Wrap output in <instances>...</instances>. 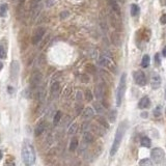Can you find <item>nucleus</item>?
I'll use <instances>...</instances> for the list:
<instances>
[{
    "mask_svg": "<svg viewBox=\"0 0 166 166\" xmlns=\"http://www.w3.org/2000/svg\"><path fill=\"white\" fill-rule=\"evenodd\" d=\"M45 31H46V30H45V28H43V27L37 28V29L35 30L34 34H33V37H32V40H31V42H32L33 45H37L41 42V40H42L43 37H44V34H45Z\"/></svg>",
    "mask_w": 166,
    "mask_h": 166,
    "instance_id": "1a4fd4ad",
    "label": "nucleus"
},
{
    "mask_svg": "<svg viewBox=\"0 0 166 166\" xmlns=\"http://www.w3.org/2000/svg\"><path fill=\"white\" fill-rule=\"evenodd\" d=\"M35 151L34 147L28 140H25L22 145V159L25 165H32L35 162Z\"/></svg>",
    "mask_w": 166,
    "mask_h": 166,
    "instance_id": "f257e3e1",
    "label": "nucleus"
},
{
    "mask_svg": "<svg viewBox=\"0 0 166 166\" xmlns=\"http://www.w3.org/2000/svg\"><path fill=\"white\" fill-rule=\"evenodd\" d=\"M41 81H42V74L39 71H35L32 74V76H31V78H30V86H31V88H37L40 85Z\"/></svg>",
    "mask_w": 166,
    "mask_h": 166,
    "instance_id": "39448f33",
    "label": "nucleus"
},
{
    "mask_svg": "<svg viewBox=\"0 0 166 166\" xmlns=\"http://www.w3.org/2000/svg\"><path fill=\"white\" fill-rule=\"evenodd\" d=\"M115 119H116V110H111L109 112V121L111 123H114Z\"/></svg>",
    "mask_w": 166,
    "mask_h": 166,
    "instance_id": "cd10ccee",
    "label": "nucleus"
},
{
    "mask_svg": "<svg viewBox=\"0 0 166 166\" xmlns=\"http://www.w3.org/2000/svg\"><path fill=\"white\" fill-rule=\"evenodd\" d=\"M45 2H46V5H47L48 8H50V6H52V5L54 4L55 0H46Z\"/></svg>",
    "mask_w": 166,
    "mask_h": 166,
    "instance_id": "c9c22d12",
    "label": "nucleus"
},
{
    "mask_svg": "<svg viewBox=\"0 0 166 166\" xmlns=\"http://www.w3.org/2000/svg\"><path fill=\"white\" fill-rule=\"evenodd\" d=\"M98 122H99L103 127H105L106 129H108V128H109V126H108V123H107L106 121H105V118H103V117H101V116L98 117Z\"/></svg>",
    "mask_w": 166,
    "mask_h": 166,
    "instance_id": "7c9ffc66",
    "label": "nucleus"
},
{
    "mask_svg": "<svg viewBox=\"0 0 166 166\" xmlns=\"http://www.w3.org/2000/svg\"><path fill=\"white\" fill-rule=\"evenodd\" d=\"M151 63V58L147 54H145L143 57H142V61H141V65L142 68H147Z\"/></svg>",
    "mask_w": 166,
    "mask_h": 166,
    "instance_id": "4be33fe9",
    "label": "nucleus"
},
{
    "mask_svg": "<svg viewBox=\"0 0 166 166\" xmlns=\"http://www.w3.org/2000/svg\"><path fill=\"white\" fill-rule=\"evenodd\" d=\"M154 62L156 65H160V63H161V59H160V54H159V53H157V54L155 55Z\"/></svg>",
    "mask_w": 166,
    "mask_h": 166,
    "instance_id": "2f4dec72",
    "label": "nucleus"
},
{
    "mask_svg": "<svg viewBox=\"0 0 166 166\" xmlns=\"http://www.w3.org/2000/svg\"><path fill=\"white\" fill-rule=\"evenodd\" d=\"M98 63L99 65L103 68H109V69H112V62L110 61V59L107 56H101L98 60Z\"/></svg>",
    "mask_w": 166,
    "mask_h": 166,
    "instance_id": "9b49d317",
    "label": "nucleus"
},
{
    "mask_svg": "<svg viewBox=\"0 0 166 166\" xmlns=\"http://www.w3.org/2000/svg\"><path fill=\"white\" fill-rule=\"evenodd\" d=\"M107 2L109 4V6L111 8V10H113L116 15H121V8H119L118 3L116 2V0H107Z\"/></svg>",
    "mask_w": 166,
    "mask_h": 166,
    "instance_id": "4468645a",
    "label": "nucleus"
},
{
    "mask_svg": "<svg viewBox=\"0 0 166 166\" xmlns=\"http://www.w3.org/2000/svg\"><path fill=\"white\" fill-rule=\"evenodd\" d=\"M37 98H39V101L42 102L45 99V89L41 88L39 92H37Z\"/></svg>",
    "mask_w": 166,
    "mask_h": 166,
    "instance_id": "c85d7f7f",
    "label": "nucleus"
},
{
    "mask_svg": "<svg viewBox=\"0 0 166 166\" xmlns=\"http://www.w3.org/2000/svg\"><path fill=\"white\" fill-rule=\"evenodd\" d=\"M139 165L140 166H152L153 165V161L151 159H142L139 161Z\"/></svg>",
    "mask_w": 166,
    "mask_h": 166,
    "instance_id": "393cba45",
    "label": "nucleus"
},
{
    "mask_svg": "<svg viewBox=\"0 0 166 166\" xmlns=\"http://www.w3.org/2000/svg\"><path fill=\"white\" fill-rule=\"evenodd\" d=\"M141 115H142V117H143V118H145V117H147V112H146V113H142Z\"/></svg>",
    "mask_w": 166,
    "mask_h": 166,
    "instance_id": "37998d69",
    "label": "nucleus"
},
{
    "mask_svg": "<svg viewBox=\"0 0 166 166\" xmlns=\"http://www.w3.org/2000/svg\"><path fill=\"white\" fill-rule=\"evenodd\" d=\"M126 87H127V74L123 73L121 80H119V84L117 87V92H116V105L121 106L122 101L124 99L125 92H126Z\"/></svg>",
    "mask_w": 166,
    "mask_h": 166,
    "instance_id": "7ed1b4c3",
    "label": "nucleus"
},
{
    "mask_svg": "<svg viewBox=\"0 0 166 166\" xmlns=\"http://www.w3.org/2000/svg\"><path fill=\"white\" fill-rule=\"evenodd\" d=\"M78 131V125L77 124H72L71 127L69 128V135H74Z\"/></svg>",
    "mask_w": 166,
    "mask_h": 166,
    "instance_id": "b1692460",
    "label": "nucleus"
},
{
    "mask_svg": "<svg viewBox=\"0 0 166 166\" xmlns=\"http://www.w3.org/2000/svg\"><path fill=\"white\" fill-rule=\"evenodd\" d=\"M126 124H127L126 122H123L118 125V127H117L116 133H115V136H114L113 143H112L111 149H110V156H114V155L117 153V151H118L119 146H121V143H122V140H123V138H124L125 132H126V130H127Z\"/></svg>",
    "mask_w": 166,
    "mask_h": 166,
    "instance_id": "f03ea898",
    "label": "nucleus"
},
{
    "mask_svg": "<svg viewBox=\"0 0 166 166\" xmlns=\"http://www.w3.org/2000/svg\"><path fill=\"white\" fill-rule=\"evenodd\" d=\"M165 113H166V110H165Z\"/></svg>",
    "mask_w": 166,
    "mask_h": 166,
    "instance_id": "de8ad7c7",
    "label": "nucleus"
},
{
    "mask_svg": "<svg viewBox=\"0 0 166 166\" xmlns=\"http://www.w3.org/2000/svg\"><path fill=\"white\" fill-rule=\"evenodd\" d=\"M41 2V0H33V2H32V5H37V4H39V3Z\"/></svg>",
    "mask_w": 166,
    "mask_h": 166,
    "instance_id": "79ce46f5",
    "label": "nucleus"
},
{
    "mask_svg": "<svg viewBox=\"0 0 166 166\" xmlns=\"http://www.w3.org/2000/svg\"><path fill=\"white\" fill-rule=\"evenodd\" d=\"M78 145H79V142H78V139L76 138V137H74V138H72V140H71V142H70V151L71 152H74L77 149Z\"/></svg>",
    "mask_w": 166,
    "mask_h": 166,
    "instance_id": "a211bd4d",
    "label": "nucleus"
},
{
    "mask_svg": "<svg viewBox=\"0 0 166 166\" xmlns=\"http://www.w3.org/2000/svg\"><path fill=\"white\" fill-rule=\"evenodd\" d=\"M165 94H166V86H165Z\"/></svg>",
    "mask_w": 166,
    "mask_h": 166,
    "instance_id": "49530a36",
    "label": "nucleus"
},
{
    "mask_svg": "<svg viewBox=\"0 0 166 166\" xmlns=\"http://www.w3.org/2000/svg\"><path fill=\"white\" fill-rule=\"evenodd\" d=\"M94 111L97 112V113L101 114L104 112V106L100 103V102H94Z\"/></svg>",
    "mask_w": 166,
    "mask_h": 166,
    "instance_id": "aec40b11",
    "label": "nucleus"
},
{
    "mask_svg": "<svg viewBox=\"0 0 166 166\" xmlns=\"http://www.w3.org/2000/svg\"><path fill=\"white\" fill-rule=\"evenodd\" d=\"M2 68H3V63H2V62H0V71L2 70Z\"/></svg>",
    "mask_w": 166,
    "mask_h": 166,
    "instance_id": "a18cd8bd",
    "label": "nucleus"
},
{
    "mask_svg": "<svg viewBox=\"0 0 166 166\" xmlns=\"http://www.w3.org/2000/svg\"><path fill=\"white\" fill-rule=\"evenodd\" d=\"M81 99H82V94L80 92H77V101H81Z\"/></svg>",
    "mask_w": 166,
    "mask_h": 166,
    "instance_id": "58836bf2",
    "label": "nucleus"
},
{
    "mask_svg": "<svg viewBox=\"0 0 166 166\" xmlns=\"http://www.w3.org/2000/svg\"><path fill=\"white\" fill-rule=\"evenodd\" d=\"M5 50H4V48L2 47V46H0V59L1 58H4L5 57Z\"/></svg>",
    "mask_w": 166,
    "mask_h": 166,
    "instance_id": "473e14b6",
    "label": "nucleus"
},
{
    "mask_svg": "<svg viewBox=\"0 0 166 166\" xmlns=\"http://www.w3.org/2000/svg\"><path fill=\"white\" fill-rule=\"evenodd\" d=\"M94 96L97 98V100H102L104 98V86L102 83H99V84L96 86V89H94Z\"/></svg>",
    "mask_w": 166,
    "mask_h": 166,
    "instance_id": "f8f14e48",
    "label": "nucleus"
},
{
    "mask_svg": "<svg viewBox=\"0 0 166 166\" xmlns=\"http://www.w3.org/2000/svg\"><path fill=\"white\" fill-rule=\"evenodd\" d=\"M151 158L153 160V162H155L156 164H161L163 163V160L165 158V154L162 149L160 147H155L151 151Z\"/></svg>",
    "mask_w": 166,
    "mask_h": 166,
    "instance_id": "20e7f679",
    "label": "nucleus"
},
{
    "mask_svg": "<svg viewBox=\"0 0 166 166\" xmlns=\"http://www.w3.org/2000/svg\"><path fill=\"white\" fill-rule=\"evenodd\" d=\"M2 156H3V153H2V151H0V160H1V158H2Z\"/></svg>",
    "mask_w": 166,
    "mask_h": 166,
    "instance_id": "c03bdc74",
    "label": "nucleus"
},
{
    "mask_svg": "<svg viewBox=\"0 0 166 166\" xmlns=\"http://www.w3.org/2000/svg\"><path fill=\"white\" fill-rule=\"evenodd\" d=\"M162 55H163V57H166V46L163 48V51H162Z\"/></svg>",
    "mask_w": 166,
    "mask_h": 166,
    "instance_id": "a19ab883",
    "label": "nucleus"
},
{
    "mask_svg": "<svg viewBox=\"0 0 166 166\" xmlns=\"http://www.w3.org/2000/svg\"><path fill=\"white\" fill-rule=\"evenodd\" d=\"M83 141L86 144L92 143V141H94V135L89 131L83 132Z\"/></svg>",
    "mask_w": 166,
    "mask_h": 166,
    "instance_id": "f3484780",
    "label": "nucleus"
},
{
    "mask_svg": "<svg viewBox=\"0 0 166 166\" xmlns=\"http://www.w3.org/2000/svg\"><path fill=\"white\" fill-rule=\"evenodd\" d=\"M46 127H47V123H46V121H44V119L40 121V122L37 124V126H35L34 136L35 137H39L40 135H42V134L44 133L45 130H46Z\"/></svg>",
    "mask_w": 166,
    "mask_h": 166,
    "instance_id": "9d476101",
    "label": "nucleus"
},
{
    "mask_svg": "<svg viewBox=\"0 0 166 166\" xmlns=\"http://www.w3.org/2000/svg\"><path fill=\"white\" fill-rule=\"evenodd\" d=\"M139 12H140V10H139V6L137 4H132L131 5V8H130V12H131V16L132 17H136V16L139 15Z\"/></svg>",
    "mask_w": 166,
    "mask_h": 166,
    "instance_id": "6ab92c4d",
    "label": "nucleus"
},
{
    "mask_svg": "<svg viewBox=\"0 0 166 166\" xmlns=\"http://www.w3.org/2000/svg\"><path fill=\"white\" fill-rule=\"evenodd\" d=\"M160 22H161L162 24H166V14H164V15H162L161 19H160Z\"/></svg>",
    "mask_w": 166,
    "mask_h": 166,
    "instance_id": "e433bc0d",
    "label": "nucleus"
},
{
    "mask_svg": "<svg viewBox=\"0 0 166 166\" xmlns=\"http://www.w3.org/2000/svg\"><path fill=\"white\" fill-rule=\"evenodd\" d=\"M112 41H113L114 44L116 45V46H119V45H121V42H122L121 37H119L116 33H113V34H112Z\"/></svg>",
    "mask_w": 166,
    "mask_h": 166,
    "instance_id": "bb28decb",
    "label": "nucleus"
},
{
    "mask_svg": "<svg viewBox=\"0 0 166 166\" xmlns=\"http://www.w3.org/2000/svg\"><path fill=\"white\" fill-rule=\"evenodd\" d=\"M161 77L158 73H153L151 76V86L153 89H158L161 86Z\"/></svg>",
    "mask_w": 166,
    "mask_h": 166,
    "instance_id": "0eeeda50",
    "label": "nucleus"
},
{
    "mask_svg": "<svg viewBox=\"0 0 166 166\" xmlns=\"http://www.w3.org/2000/svg\"><path fill=\"white\" fill-rule=\"evenodd\" d=\"M65 16H69V12H61V14H60V18H61V19H65V18H67Z\"/></svg>",
    "mask_w": 166,
    "mask_h": 166,
    "instance_id": "4c0bfd02",
    "label": "nucleus"
},
{
    "mask_svg": "<svg viewBox=\"0 0 166 166\" xmlns=\"http://www.w3.org/2000/svg\"><path fill=\"white\" fill-rule=\"evenodd\" d=\"M8 4L6 3H3V4L0 5V17H5L6 16V12H8Z\"/></svg>",
    "mask_w": 166,
    "mask_h": 166,
    "instance_id": "5701e85b",
    "label": "nucleus"
},
{
    "mask_svg": "<svg viewBox=\"0 0 166 166\" xmlns=\"http://www.w3.org/2000/svg\"><path fill=\"white\" fill-rule=\"evenodd\" d=\"M134 79H135L136 84L139 85V86H143L146 83L145 74L142 71H137V72L134 73Z\"/></svg>",
    "mask_w": 166,
    "mask_h": 166,
    "instance_id": "423d86ee",
    "label": "nucleus"
},
{
    "mask_svg": "<svg viewBox=\"0 0 166 166\" xmlns=\"http://www.w3.org/2000/svg\"><path fill=\"white\" fill-rule=\"evenodd\" d=\"M140 143H141V145L144 146V147H151V145H152L151 139H149V137H146V136L142 137L141 140H140Z\"/></svg>",
    "mask_w": 166,
    "mask_h": 166,
    "instance_id": "412c9836",
    "label": "nucleus"
},
{
    "mask_svg": "<svg viewBox=\"0 0 166 166\" xmlns=\"http://www.w3.org/2000/svg\"><path fill=\"white\" fill-rule=\"evenodd\" d=\"M161 106L160 105H158V106L155 108L154 110V116L155 117H159V116H161Z\"/></svg>",
    "mask_w": 166,
    "mask_h": 166,
    "instance_id": "c756f323",
    "label": "nucleus"
},
{
    "mask_svg": "<svg viewBox=\"0 0 166 166\" xmlns=\"http://www.w3.org/2000/svg\"><path fill=\"white\" fill-rule=\"evenodd\" d=\"M60 119H61V111H57L54 115V118H53V124L56 126L60 122Z\"/></svg>",
    "mask_w": 166,
    "mask_h": 166,
    "instance_id": "a878e982",
    "label": "nucleus"
},
{
    "mask_svg": "<svg viewBox=\"0 0 166 166\" xmlns=\"http://www.w3.org/2000/svg\"><path fill=\"white\" fill-rule=\"evenodd\" d=\"M86 99L87 101H92V94L90 90H86Z\"/></svg>",
    "mask_w": 166,
    "mask_h": 166,
    "instance_id": "f704fd0d",
    "label": "nucleus"
},
{
    "mask_svg": "<svg viewBox=\"0 0 166 166\" xmlns=\"http://www.w3.org/2000/svg\"><path fill=\"white\" fill-rule=\"evenodd\" d=\"M59 89H60V85H59V82H53L52 85H51V88H50V90H51V96L52 97H56L57 94H58V92H59Z\"/></svg>",
    "mask_w": 166,
    "mask_h": 166,
    "instance_id": "dca6fc26",
    "label": "nucleus"
},
{
    "mask_svg": "<svg viewBox=\"0 0 166 166\" xmlns=\"http://www.w3.org/2000/svg\"><path fill=\"white\" fill-rule=\"evenodd\" d=\"M24 2H25V0H19V8H22L23 6V4H24Z\"/></svg>",
    "mask_w": 166,
    "mask_h": 166,
    "instance_id": "ea45409f",
    "label": "nucleus"
},
{
    "mask_svg": "<svg viewBox=\"0 0 166 166\" xmlns=\"http://www.w3.org/2000/svg\"><path fill=\"white\" fill-rule=\"evenodd\" d=\"M20 72V63L17 60H14L10 65V76H12V80H16Z\"/></svg>",
    "mask_w": 166,
    "mask_h": 166,
    "instance_id": "6e6552de",
    "label": "nucleus"
},
{
    "mask_svg": "<svg viewBox=\"0 0 166 166\" xmlns=\"http://www.w3.org/2000/svg\"><path fill=\"white\" fill-rule=\"evenodd\" d=\"M149 104H151V101H149V97H143L139 101L138 108L139 109H145V108H147L149 106Z\"/></svg>",
    "mask_w": 166,
    "mask_h": 166,
    "instance_id": "2eb2a0df",
    "label": "nucleus"
},
{
    "mask_svg": "<svg viewBox=\"0 0 166 166\" xmlns=\"http://www.w3.org/2000/svg\"><path fill=\"white\" fill-rule=\"evenodd\" d=\"M89 124L88 123H84L83 124V126H82V132H85V131H88L89 130Z\"/></svg>",
    "mask_w": 166,
    "mask_h": 166,
    "instance_id": "72a5a7b5",
    "label": "nucleus"
},
{
    "mask_svg": "<svg viewBox=\"0 0 166 166\" xmlns=\"http://www.w3.org/2000/svg\"><path fill=\"white\" fill-rule=\"evenodd\" d=\"M94 110L92 109V107H86L83 110V112H82V118L83 119L92 118V117H94Z\"/></svg>",
    "mask_w": 166,
    "mask_h": 166,
    "instance_id": "ddd939ff",
    "label": "nucleus"
}]
</instances>
